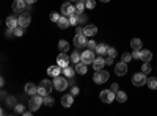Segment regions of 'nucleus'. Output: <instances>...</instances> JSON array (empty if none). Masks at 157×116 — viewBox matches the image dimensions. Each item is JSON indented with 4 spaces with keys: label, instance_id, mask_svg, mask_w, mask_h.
Returning <instances> with one entry per match:
<instances>
[{
    "label": "nucleus",
    "instance_id": "f257e3e1",
    "mask_svg": "<svg viewBox=\"0 0 157 116\" xmlns=\"http://www.w3.org/2000/svg\"><path fill=\"white\" fill-rule=\"evenodd\" d=\"M52 88H54V83H52L50 80H41V83L38 85V93L36 94L44 97V96H47V94L52 93Z\"/></svg>",
    "mask_w": 157,
    "mask_h": 116
},
{
    "label": "nucleus",
    "instance_id": "f03ea898",
    "mask_svg": "<svg viewBox=\"0 0 157 116\" xmlns=\"http://www.w3.org/2000/svg\"><path fill=\"white\" fill-rule=\"evenodd\" d=\"M54 88L57 89V91H64V89L68 88V80L66 77H61V75H57L54 77Z\"/></svg>",
    "mask_w": 157,
    "mask_h": 116
},
{
    "label": "nucleus",
    "instance_id": "7ed1b4c3",
    "mask_svg": "<svg viewBox=\"0 0 157 116\" xmlns=\"http://www.w3.org/2000/svg\"><path fill=\"white\" fill-rule=\"evenodd\" d=\"M109 77H110V74H109L107 71L101 69V71H96V72H94V75H93V80H94V83L102 85V83H105V82L109 80Z\"/></svg>",
    "mask_w": 157,
    "mask_h": 116
},
{
    "label": "nucleus",
    "instance_id": "20e7f679",
    "mask_svg": "<svg viewBox=\"0 0 157 116\" xmlns=\"http://www.w3.org/2000/svg\"><path fill=\"white\" fill-rule=\"evenodd\" d=\"M146 80H148V77H146L145 72H137V74H134V77H132V83H134V86H137V88H141L143 85H146Z\"/></svg>",
    "mask_w": 157,
    "mask_h": 116
},
{
    "label": "nucleus",
    "instance_id": "39448f33",
    "mask_svg": "<svg viewBox=\"0 0 157 116\" xmlns=\"http://www.w3.org/2000/svg\"><path fill=\"white\" fill-rule=\"evenodd\" d=\"M43 105V96H39V94H33L30 102H29V110L32 111H36L39 107Z\"/></svg>",
    "mask_w": 157,
    "mask_h": 116
},
{
    "label": "nucleus",
    "instance_id": "423d86ee",
    "mask_svg": "<svg viewBox=\"0 0 157 116\" xmlns=\"http://www.w3.org/2000/svg\"><path fill=\"white\" fill-rule=\"evenodd\" d=\"M99 99L104 104H112L115 100V91H112V89H104V91L99 93Z\"/></svg>",
    "mask_w": 157,
    "mask_h": 116
},
{
    "label": "nucleus",
    "instance_id": "0eeeda50",
    "mask_svg": "<svg viewBox=\"0 0 157 116\" xmlns=\"http://www.w3.org/2000/svg\"><path fill=\"white\" fill-rule=\"evenodd\" d=\"M86 36L83 35V33H75V36H74V46L77 47V49H83V47H86Z\"/></svg>",
    "mask_w": 157,
    "mask_h": 116
},
{
    "label": "nucleus",
    "instance_id": "6e6552de",
    "mask_svg": "<svg viewBox=\"0 0 157 116\" xmlns=\"http://www.w3.org/2000/svg\"><path fill=\"white\" fill-rule=\"evenodd\" d=\"M74 13H75V5L72 2H69V0H68L66 3L61 5V14L63 16H71V14H74Z\"/></svg>",
    "mask_w": 157,
    "mask_h": 116
},
{
    "label": "nucleus",
    "instance_id": "1a4fd4ad",
    "mask_svg": "<svg viewBox=\"0 0 157 116\" xmlns=\"http://www.w3.org/2000/svg\"><path fill=\"white\" fill-rule=\"evenodd\" d=\"M94 58H96V52L94 50H85V52L82 54V63H85V64H91L94 61Z\"/></svg>",
    "mask_w": 157,
    "mask_h": 116
},
{
    "label": "nucleus",
    "instance_id": "9d476101",
    "mask_svg": "<svg viewBox=\"0 0 157 116\" xmlns=\"http://www.w3.org/2000/svg\"><path fill=\"white\" fill-rule=\"evenodd\" d=\"M115 74L120 75V77L126 75V74H127V63H124V61L116 63V66H115Z\"/></svg>",
    "mask_w": 157,
    "mask_h": 116
},
{
    "label": "nucleus",
    "instance_id": "9b49d317",
    "mask_svg": "<svg viewBox=\"0 0 157 116\" xmlns=\"http://www.w3.org/2000/svg\"><path fill=\"white\" fill-rule=\"evenodd\" d=\"M91 66H93V69H94V71H101V69H104V66H105V60H104V57L96 55L94 61L91 63Z\"/></svg>",
    "mask_w": 157,
    "mask_h": 116
},
{
    "label": "nucleus",
    "instance_id": "f8f14e48",
    "mask_svg": "<svg viewBox=\"0 0 157 116\" xmlns=\"http://www.w3.org/2000/svg\"><path fill=\"white\" fill-rule=\"evenodd\" d=\"M69 61H71V57H68L64 52H61V55L57 57V64H58L60 68H66L68 64H69Z\"/></svg>",
    "mask_w": 157,
    "mask_h": 116
},
{
    "label": "nucleus",
    "instance_id": "ddd939ff",
    "mask_svg": "<svg viewBox=\"0 0 157 116\" xmlns=\"http://www.w3.org/2000/svg\"><path fill=\"white\" fill-rule=\"evenodd\" d=\"M17 21H19V25H21V27H29V24L32 22V17H30V14H29V13H24L22 11V14L17 17Z\"/></svg>",
    "mask_w": 157,
    "mask_h": 116
},
{
    "label": "nucleus",
    "instance_id": "4468645a",
    "mask_svg": "<svg viewBox=\"0 0 157 116\" xmlns=\"http://www.w3.org/2000/svg\"><path fill=\"white\" fill-rule=\"evenodd\" d=\"M83 35L86 36V38H93L94 35H98V27L96 25H86V27L83 28Z\"/></svg>",
    "mask_w": 157,
    "mask_h": 116
},
{
    "label": "nucleus",
    "instance_id": "2eb2a0df",
    "mask_svg": "<svg viewBox=\"0 0 157 116\" xmlns=\"http://www.w3.org/2000/svg\"><path fill=\"white\" fill-rule=\"evenodd\" d=\"M25 6H27V3H25V0H14V3H13V11L14 13H22L25 9Z\"/></svg>",
    "mask_w": 157,
    "mask_h": 116
},
{
    "label": "nucleus",
    "instance_id": "dca6fc26",
    "mask_svg": "<svg viewBox=\"0 0 157 116\" xmlns=\"http://www.w3.org/2000/svg\"><path fill=\"white\" fill-rule=\"evenodd\" d=\"M72 104H74V96H72V94H64V96L61 97V105H63L64 108L72 107Z\"/></svg>",
    "mask_w": 157,
    "mask_h": 116
},
{
    "label": "nucleus",
    "instance_id": "f3484780",
    "mask_svg": "<svg viewBox=\"0 0 157 116\" xmlns=\"http://www.w3.org/2000/svg\"><path fill=\"white\" fill-rule=\"evenodd\" d=\"M57 25H58V28L60 30H66L68 27H69V19H68V16H60V19H58V22H57Z\"/></svg>",
    "mask_w": 157,
    "mask_h": 116
},
{
    "label": "nucleus",
    "instance_id": "a211bd4d",
    "mask_svg": "<svg viewBox=\"0 0 157 116\" xmlns=\"http://www.w3.org/2000/svg\"><path fill=\"white\" fill-rule=\"evenodd\" d=\"M107 46L104 44V43H99L98 46H96V49H94V52H96V55H99V57H105L107 55Z\"/></svg>",
    "mask_w": 157,
    "mask_h": 116
},
{
    "label": "nucleus",
    "instance_id": "6ab92c4d",
    "mask_svg": "<svg viewBox=\"0 0 157 116\" xmlns=\"http://www.w3.org/2000/svg\"><path fill=\"white\" fill-rule=\"evenodd\" d=\"M63 72V68H60L58 64H55V66H50L49 69H47V74L50 75V77H57V75H60Z\"/></svg>",
    "mask_w": 157,
    "mask_h": 116
},
{
    "label": "nucleus",
    "instance_id": "aec40b11",
    "mask_svg": "<svg viewBox=\"0 0 157 116\" xmlns=\"http://www.w3.org/2000/svg\"><path fill=\"white\" fill-rule=\"evenodd\" d=\"M19 25V21H17V17H14V16H10L8 19H6V27L10 28V30H14L16 27Z\"/></svg>",
    "mask_w": 157,
    "mask_h": 116
},
{
    "label": "nucleus",
    "instance_id": "412c9836",
    "mask_svg": "<svg viewBox=\"0 0 157 116\" xmlns=\"http://www.w3.org/2000/svg\"><path fill=\"white\" fill-rule=\"evenodd\" d=\"M86 66H88V64H85V63H82V61L75 63V72H77V74H80V75H85L86 71H88Z\"/></svg>",
    "mask_w": 157,
    "mask_h": 116
},
{
    "label": "nucleus",
    "instance_id": "4be33fe9",
    "mask_svg": "<svg viewBox=\"0 0 157 116\" xmlns=\"http://www.w3.org/2000/svg\"><path fill=\"white\" fill-rule=\"evenodd\" d=\"M63 75L66 77V79H72V77L75 75V68H71L68 64L66 68H63Z\"/></svg>",
    "mask_w": 157,
    "mask_h": 116
},
{
    "label": "nucleus",
    "instance_id": "5701e85b",
    "mask_svg": "<svg viewBox=\"0 0 157 116\" xmlns=\"http://www.w3.org/2000/svg\"><path fill=\"white\" fill-rule=\"evenodd\" d=\"M140 60L141 61H151L152 60L151 50H140Z\"/></svg>",
    "mask_w": 157,
    "mask_h": 116
},
{
    "label": "nucleus",
    "instance_id": "b1692460",
    "mask_svg": "<svg viewBox=\"0 0 157 116\" xmlns=\"http://www.w3.org/2000/svg\"><path fill=\"white\" fill-rule=\"evenodd\" d=\"M25 93L30 94V96L36 94V93H38V86H36L35 83H27V85H25Z\"/></svg>",
    "mask_w": 157,
    "mask_h": 116
},
{
    "label": "nucleus",
    "instance_id": "393cba45",
    "mask_svg": "<svg viewBox=\"0 0 157 116\" xmlns=\"http://www.w3.org/2000/svg\"><path fill=\"white\" fill-rule=\"evenodd\" d=\"M115 99H116L118 102H121V104H123V102L127 100V94H126L124 91H120V89H118V91L115 93Z\"/></svg>",
    "mask_w": 157,
    "mask_h": 116
},
{
    "label": "nucleus",
    "instance_id": "a878e982",
    "mask_svg": "<svg viewBox=\"0 0 157 116\" xmlns=\"http://www.w3.org/2000/svg\"><path fill=\"white\" fill-rule=\"evenodd\" d=\"M130 46H132V49H134V50H141L143 43H141V39H138V38H134V39L130 41Z\"/></svg>",
    "mask_w": 157,
    "mask_h": 116
},
{
    "label": "nucleus",
    "instance_id": "bb28decb",
    "mask_svg": "<svg viewBox=\"0 0 157 116\" xmlns=\"http://www.w3.org/2000/svg\"><path fill=\"white\" fill-rule=\"evenodd\" d=\"M58 49H60V52H64V54H66L68 50H69V44L64 41V39H60V41H58Z\"/></svg>",
    "mask_w": 157,
    "mask_h": 116
},
{
    "label": "nucleus",
    "instance_id": "cd10ccee",
    "mask_svg": "<svg viewBox=\"0 0 157 116\" xmlns=\"http://www.w3.org/2000/svg\"><path fill=\"white\" fill-rule=\"evenodd\" d=\"M146 85L151 89H157V79H155V77H149V79L146 80Z\"/></svg>",
    "mask_w": 157,
    "mask_h": 116
},
{
    "label": "nucleus",
    "instance_id": "c85d7f7f",
    "mask_svg": "<svg viewBox=\"0 0 157 116\" xmlns=\"http://www.w3.org/2000/svg\"><path fill=\"white\" fill-rule=\"evenodd\" d=\"M71 61H72V63L82 61V54H78L77 50H75V52H72V54H71Z\"/></svg>",
    "mask_w": 157,
    "mask_h": 116
},
{
    "label": "nucleus",
    "instance_id": "c756f323",
    "mask_svg": "<svg viewBox=\"0 0 157 116\" xmlns=\"http://www.w3.org/2000/svg\"><path fill=\"white\" fill-rule=\"evenodd\" d=\"M43 105L52 107V105H54V99H52L49 94H47V96H44V97H43Z\"/></svg>",
    "mask_w": 157,
    "mask_h": 116
},
{
    "label": "nucleus",
    "instance_id": "7c9ffc66",
    "mask_svg": "<svg viewBox=\"0 0 157 116\" xmlns=\"http://www.w3.org/2000/svg\"><path fill=\"white\" fill-rule=\"evenodd\" d=\"M86 21H88L86 14H83V13H78V14H77V24H85Z\"/></svg>",
    "mask_w": 157,
    "mask_h": 116
},
{
    "label": "nucleus",
    "instance_id": "2f4dec72",
    "mask_svg": "<svg viewBox=\"0 0 157 116\" xmlns=\"http://www.w3.org/2000/svg\"><path fill=\"white\" fill-rule=\"evenodd\" d=\"M151 64H149V61H143V66H141V72H145V74H148V72H151Z\"/></svg>",
    "mask_w": 157,
    "mask_h": 116
},
{
    "label": "nucleus",
    "instance_id": "473e14b6",
    "mask_svg": "<svg viewBox=\"0 0 157 116\" xmlns=\"http://www.w3.org/2000/svg\"><path fill=\"white\" fill-rule=\"evenodd\" d=\"M121 61H124V63H129V61H132V54H129V52L123 54V55H121Z\"/></svg>",
    "mask_w": 157,
    "mask_h": 116
},
{
    "label": "nucleus",
    "instance_id": "72a5a7b5",
    "mask_svg": "<svg viewBox=\"0 0 157 116\" xmlns=\"http://www.w3.org/2000/svg\"><path fill=\"white\" fill-rule=\"evenodd\" d=\"M77 14H78V13H74V14L68 16V19H69V24H71V25H74V27L77 25Z\"/></svg>",
    "mask_w": 157,
    "mask_h": 116
},
{
    "label": "nucleus",
    "instance_id": "f704fd0d",
    "mask_svg": "<svg viewBox=\"0 0 157 116\" xmlns=\"http://www.w3.org/2000/svg\"><path fill=\"white\" fill-rule=\"evenodd\" d=\"M94 6H96V0H85V8L93 9Z\"/></svg>",
    "mask_w": 157,
    "mask_h": 116
},
{
    "label": "nucleus",
    "instance_id": "c9c22d12",
    "mask_svg": "<svg viewBox=\"0 0 157 116\" xmlns=\"http://www.w3.org/2000/svg\"><path fill=\"white\" fill-rule=\"evenodd\" d=\"M96 46H98V43H96V41H93V39H88V41H86V47H88L90 50H94V49H96Z\"/></svg>",
    "mask_w": 157,
    "mask_h": 116
},
{
    "label": "nucleus",
    "instance_id": "e433bc0d",
    "mask_svg": "<svg viewBox=\"0 0 157 116\" xmlns=\"http://www.w3.org/2000/svg\"><path fill=\"white\" fill-rule=\"evenodd\" d=\"M107 55L112 57V58H116V55H118V54H116V49H115V47H109V49H107Z\"/></svg>",
    "mask_w": 157,
    "mask_h": 116
},
{
    "label": "nucleus",
    "instance_id": "4c0bfd02",
    "mask_svg": "<svg viewBox=\"0 0 157 116\" xmlns=\"http://www.w3.org/2000/svg\"><path fill=\"white\" fill-rule=\"evenodd\" d=\"M14 111H16V113H19V114H24L25 107H24L22 104H17V105H14Z\"/></svg>",
    "mask_w": 157,
    "mask_h": 116
},
{
    "label": "nucleus",
    "instance_id": "58836bf2",
    "mask_svg": "<svg viewBox=\"0 0 157 116\" xmlns=\"http://www.w3.org/2000/svg\"><path fill=\"white\" fill-rule=\"evenodd\" d=\"M13 32H14V35H16V36H22V35H24V27L17 25V27H16L14 30H13Z\"/></svg>",
    "mask_w": 157,
    "mask_h": 116
},
{
    "label": "nucleus",
    "instance_id": "ea45409f",
    "mask_svg": "<svg viewBox=\"0 0 157 116\" xmlns=\"http://www.w3.org/2000/svg\"><path fill=\"white\" fill-rule=\"evenodd\" d=\"M60 16H61V14H58V13H50V21H52V22H58Z\"/></svg>",
    "mask_w": 157,
    "mask_h": 116
},
{
    "label": "nucleus",
    "instance_id": "a19ab883",
    "mask_svg": "<svg viewBox=\"0 0 157 116\" xmlns=\"http://www.w3.org/2000/svg\"><path fill=\"white\" fill-rule=\"evenodd\" d=\"M78 93H80L78 86H72V88H71V94H72V96H78Z\"/></svg>",
    "mask_w": 157,
    "mask_h": 116
},
{
    "label": "nucleus",
    "instance_id": "79ce46f5",
    "mask_svg": "<svg viewBox=\"0 0 157 116\" xmlns=\"http://www.w3.org/2000/svg\"><path fill=\"white\" fill-rule=\"evenodd\" d=\"M132 60H140V50H134L132 52Z\"/></svg>",
    "mask_w": 157,
    "mask_h": 116
},
{
    "label": "nucleus",
    "instance_id": "37998d69",
    "mask_svg": "<svg viewBox=\"0 0 157 116\" xmlns=\"http://www.w3.org/2000/svg\"><path fill=\"white\" fill-rule=\"evenodd\" d=\"M110 89H112V91H115V93H116L118 89H120V86H118V83H113V85L110 86Z\"/></svg>",
    "mask_w": 157,
    "mask_h": 116
},
{
    "label": "nucleus",
    "instance_id": "c03bdc74",
    "mask_svg": "<svg viewBox=\"0 0 157 116\" xmlns=\"http://www.w3.org/2000/svg\"><path fill=\"white\" fill-rule=\"evenodd\" d=\"M75 33H83V28H82V27H80V25H78V24L75 25Z\"/></svg>",
    "mask_w": 157,
    "mask_h": 116
},
{
    "label": "nucleus",
    "instance_id": "a18cd8bd",
    "mask_svg": "<svg viewBox=\"0 0 157 116\" xmlns=\"http://www.w3.org/2000/svg\"><path fill=\"white\" fill-rule=\"evenodd\" d=\"M105 60V64H113V58L112 57H107V58H104Z\"/></svg>",
    "mask_w": 157,
    "mask_h": 116
},
{
    "label": "nucleus",
    "instance_id": "49530a36",
    "mask_svg": "<svg viewBox=\"0 0 157 116\" xmlns=\"http://www.w3.org/2000/svg\"><path fill=\"white\" fill-rule=\"evenodd\" d=\"M38 2V0H25V3H27V5H32V3H36Z\"/></svg>",
    "mask_w": 157,
    "mask_h": 116
},
{
    "label": "nucleus",
    "instance_id": "de8ad7c7",
    "mask_svg": "<svg viewBox=\"0 0 157 116\" xmlns=\"http://www.w3.org/2000/svg\"><path fill=\"white\" fill-rule=\"evenodd\" d=\"M3 83H5V80L2 79V77H0V86H3Z\"/></svg>",
    "mask_w": 157,
    "mask_h": 116
},
{
    "label": "nucleus",
    "instance_id": "09e8293b",
    "mask_svg": "<svg viewBox=\"0 0 157 116\" xmlns=\"http://www.w3.org/2000/svg\"><path fill=\"white\" fill-rule=\"evenodd\" d=\"M101 2H104V3H107V2H110V0H101Z\"/></svg>",
    "mask_w": 157,
    "mask_h": 116
},
{
    "label": "nucleus",
    "instance_id": "8fccbe9b",
    "mask_svg": "<svg viewBox=\"0 0 157 116\" xmlns=\"http://www.w3.org/2000/svg\"><path fill=\"white\" fill-rule=\"evenodd\" d=\"M69 2H72V3H75V2H78V0H69Z\"/></svg>",
    "mask_w": 157,
    "mask_h": 116
},
{
    "label": "nucleus",
    "instance_id": "3c124183",
    "mask_svg": "<svg viewBox=\"0 0 157 116\" xmlns=\"http://www.w3.org/2000/svg\"><path fill=\"white\" fill-rule=\"evenodd\" d=\"M0 114H3V110L2 108H0Z\"/></svg>",
    "mask_w": 157,
    "mask_h": 116
}]
</instances>
